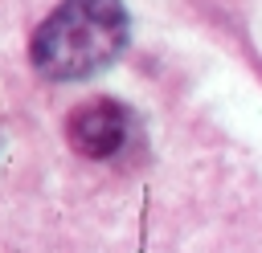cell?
Wrapping results in <instances>:
<instances>
[{
	"instance_id": "6da1fadb",
	"label": "cell",
	"mask_w": 262,
	"mask_h": 253,
	"mask_svg": "<svg viewBox=\"0 0 262 253\" xmlns=\"http://www.w3.org/2000/svg\"><path fill=\"white\" fill-rule=\"evenodd\" d=\"M131 41L123 0H61L33 33L29 61L49 82H82L106 69Z\"/></svg>"
},
{
	"instance_id": "7a4b0ae2",
	"label": "cell",
	"mask_w": 262,
	"mask_h": 253,
	"mask_svg": "<svg viewBox=\"0 0 262 253\" xmlns=\"http://www.w3.org/2000/svg\"><path fill=\"white\" fill-rule=\"evenodd\" d=\"M131 135H135V114L123 102H115V98H90L66 122L70 147L78 155H86V159H115V155H123Z\"/></svg>"
}]
</instances>
